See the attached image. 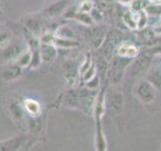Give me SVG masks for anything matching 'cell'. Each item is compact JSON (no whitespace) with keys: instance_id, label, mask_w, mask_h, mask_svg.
<instances>
[{"instance_id":"1","label":"cell","mask_w":161,"mask_h":151,"mask_svg":"<svg viewBox=\"0 0 161 151\" xmlns=\"http://www.w3.org/2000/svg\"><path fill=\"white\" fill-rule=\"evenodd\" d=\"M134 94L143 105H150L157 97V88L148 79H144L136 84Z\"/></svg>"},{"instance_id":"2","label":"cell","mask_w":161,"mask_h":151,"mask_svg":"<svg viewBox=\"0 0 161 151\" xmlns=\"http://www.w3.org/2000/svg\"><path fill=\"white\" fill-rule=\"evenodd\" d=\"M133 59L125 58V57H117L113 58L112 64H109L107 77L111 81L112 84H119L120 81L122 80L123 76L126 72V70L130 65V64L132 63Z\"/></svg>"},{"instance_id":"3","label":"cell","mask_w":161,"mask_h":151,"mask_svg":"<svg viewBox=\"0 0 161 151\" xmlns=\"http://www.w3.org/2000/svg\"><path fill=\"white\" fill-rule=\"evenodd\" d=\"M106 107L110 111L112 117L116 120L123 115L125 110V98L124 95L117 90H112V92L106 97Z\"/></svg>"},{"instance_id":"4","label":"cell","mask_w":161,"mask_h":151,"mask_svg":"<svg viewBox=\"0 0 161 151\" xmlns=\"http://www.w3.org/2000/svg\"><path fill=\"white\" fill-rule=\"evenodd\" d=\"M97 95H98L97 90H92L88 87H86V86L80 91H78L80 110L84 111L86 113H90L91 111H93V107L95 105V101H96V98H97Z\"/></svg>"},{"instance_id":"5","label":"cell","mask_w":161,"mask_h":151,"mask_svg":"<svg viewBox=\"0 0 161 151\" xmlns=\"http://www.w3.org/2000/svg\"><path fill=\"white\" fill-rule=\"evenodd\" d=\"M28 136L26 134H18L16 136L6 139L0 142V150L3 151H15L22 149L28 141Z\"/></svg>"},{"instance_id":"6","label":"cell","mask_w":161,"mask_h":151,"mask_svg":"<svg viewBox=\"0 0 161 151\" xmlns=\"http://www.w3.org/2000/svg\"><path fill=\"white\" fill-rule=\"evenodd\" d=\"M106 35H107V30L105 27L101 26H95L89 29V38L91 44L93 45V48H100L103 45Z\"/></svg>"},{"instance_id":"7","label":"cell","mask_w":161,"mask_h":151,"mask_svg":"<svg viewBox=\"0 0 161 151\" xmlns=\"http://www.w3.org/2000/svg\"><path fill=\"white\" fill-rule=\"evenodd\" d=\"M79 74V65L75 60H67L64 64V76L69 88L75 83V79Z\"/></svg>"},{"instance_id":"8","label":"cell","mask_w":161,"mask_h":151,"mask_svg":"<svg viewBox=\"0 0 161 151\" xmlns=\"http://www.w3.org/2000/svg\"><path fill=\"white\" fill-rule=\"evenodd\" d=\"M24 48L21 44L19 43H11L10 42L8 45H6L3 48V59H5V62L7 63H14L15 59H17V57L22 53V50Z\"/></svg>"},{"instance_id":"9","label":"cell","mask_w":161,"mask_h":151,"mask_svg":"<svg viewBox=\"0 0 161 151\" xmlns=\"http://www.w3.org/2000/svg\"><path fill=\"white\" fill-rule=\"evenodd\" d=\"M21 74H22V69L15 63H11L8 67H6L2 70L1 77L3 81L10 83V82H14V81L18 80L21 77Z\"/></svg>"},{"instance_id":"10","label":"cell","mask_w":161,"mask_h":151,"mask_svg":"<svg viewBox=\"0 0 161 151\" xmlns=\"http://www.w3.org/2000/svg\"><path fill=\"white\" fill-rule=\"evenodd\" d=\"M68 5L69 0H58V1H54L48 5L47 8L45 9V13L52 18L58 17L64 13L68 8Z\"/></svg>"},{"instance_id":"11","label":"cell","mask_w":161,"mask_h":151,"mask_svg":"<svg viewBox=\"0 0 161 151\" xmlns=\"http://www.w3.org/2000/svg\"><path fill=\"white\" fill-rule=\"evenodd\" d=\"M39 52L42 63H53L57 59L58 48L54 44L40 43Z\"/></svg>"},{"instance_id":"12","label":"cell","mask_w":161,"mask_h":151,"mask_svg":"<svg viewBox=\"0 0 161 151\" xmlns=\"http://www.w3.org/2000/svg\"><path fill=\"white\" fill-rule=\"evenodd\" d=\"M23 108L25 110V113L29 115L30 117H37L42 114V104L35 99H25L23 101Z\"/></svg>"},{"instance_id":"13","label":"cell","mask_w":161,"mask_h":151,"mask_svg":"<svg viewBox=\"0 0 161 151\" xmlns=\"http://www.w3.org/2000/svg\"><path fill=\"white\" fill-rule=\"evenodd\" d=\"M24 28L37 37H40L43 33V24L39 19L36 18H27L24 22Z\"/></svg>"},{"instance_id":"14","label":"cell","mask_w":161,"mask_h":151,"mask_svg":"<svg viewBox=\"0 0 161 151\" xmlns=\"http://www.w3.org/2000/svg\"><path fill=\"white\" fill-rule=\"evenodd\" d=\"M138 53L139 50L137 48L127 42L121 43L117 48V55L129 58V59H135L138 55Z\"/></svg>"},{"instance_id":"15","label":"cell","mask_w":161,"mask_h":151,"mask_svg":"<svg viewBox=\"0 0 161 151\" xmlns=\"http://www.w3.org/2000/svg\"><path fill=\"white\" fill-rule=\"evenodd\" d=\"M64 105L67 108H73V109H80V110L78 92H75V91L73 89H69L68 92L64 94Z\"/></svg>"},{"instance_id":"16","label":"cell","mask_w":161,"mask_h":151,"mask_svg":"<svg viewBox=\"0 0 161 151\" xmlns=\"http://www.w3.org/2000/svg\"><path fill=\"white\" fill-rule=\"evenodd\" d=\"M31 59H32V53L29 48H26L22 50V53L18 55L14 63L17 65H19L21 69H26L29 68Z\"/></svg>"},{"instance_id":"17","label":"cell","mask_w":161,"mask_h":151,"mask_svg":"<svg viewBox=\"0 0 161 151\" xmlns=\"http://www.w3.org/2000/svg\"><path fill=\"white\" fill-rule=\"evenodd\" d=\"M9 114L12 117L14 121H20L24 118L25 110L23 108V105H20L18 102H12L9 105Z\"/></svg>"},{"instance_id":"18","label":"cell","mask_w":161,"mask_h":151,"mask_svg":"<svg viewBox=\"0 0 161 151\" xmlns=\"http://www.w3.org/2000/svg\"><path fill=\"white\" fill-rule=\"evenodd\" d=\"M122 20L126 26H128L131 29L138 28V13L135 11H126L123 16Z\"/></svg>"},{"instance_id":"19","label":"cell","mask_w":161,"mask_h":151,"mask_svg":"<svg viewBox=\"0 0 161 151\" xmlns=\"http://www.w3.org/2000/svg\"><path fill=\"white\" fill-rule=\"evenodd\" d=\"M54 33L58 37H60V38H68V39L75 38L74 30L69 26H67V25H62V26L58 27Z\"/></svg>"},{"instance_id":"20","label":"cell","mask_w":161,"mask_h":151,"mask_svg":"<svg viewBox=\"0 0 161 151\" xmlns=\"http://www.w3.org/2000/svg\"><path fill=\"white\" fill-rule=\"evenodd\" d=\"M54 45L57 48H69L78 47L79 43H78V42H75V40H74V39L60 38V37H58L57 35H55Z\"/></svg>"},{"instance_id":"21","label":"cell","mask_w":161,"mask_h":151,"mask_svg":"<svg viewBox=\"0 0 161 151\" xmlns=\"http://www.w3.org/2000/svg\"><path fill=\"white\" fill-rule=\"evenodd\" d=\"M74 19L77 20V21L80 22V23L85 24V25H90V26L94 23V20L92 19V17H91L90 13L82 12V11H79V10L75 12Z\"/></svg>"},{"instance_id":"22","label":"cell","mask_w":161,"mask_h":151,"mask_svg":"<svg viewBox=\"0 0 161 151\" xmlns=\"http://www.w3.org/2000/svg\"><path fill=\"white\" fill-rule=\"evenodd\" d=\"M147 0H133L132 3H131V9L135 12H139V11H143L145 10V7H147L148 5Z\"/></svg>"},{"instance_id":"23","label":"cell","mask_w":161,"mask_h":151,"mask_svg":"<svg viewBox=\"0 0 161 151\" xmlns=\"http://www.w3.org/2000/svg\"><path fill=\"white\" fill-rule=\"evenodd\" d=\"M90 15L92 19L94 20V22H102L104 19V14H103V10H101L100 8H96L94 6V8L90 11Z\"/></svg>"},{"instance_id":"24","label":"cell","mask_w":161,"mask_h":151,"mask_svg":"<svg viewBox=\"0 0 161 151\" xmlns=\"http://www.w3.org/2000/svg\"><path fill=\"white\" fill-rule=\"evenodd\" d=\"M11 42V33L8 31H0V48H4Z\"/></svg>"},{"instance_id":"25","label":"cell","mask_w":161,"mask_h":151,"mask_svg":"<svg viewBox=\"0 0 161 151\" xmlns=\"http://www.w3.org/2000/svg\"><path fill=\"white\" fill-rule=\"evenodd\" d=\"M94 3L92 0H83L82 2L80 3V6L78 8L79 11H82V12H88L90 13V11L94 8Z\"/></svg>"},{"instance_id":"26","label":"cell","mask_w":161,"mask_h":151,"mask_svg":"<svg viewBox=\"0 0 161 151\" xmlns=\"http://www.w3.org/2000/svg\"><path fill=\"white\" fill-rule=\"evenodd\" d=\"M3 16V9L1 7V5H0V18H1Z\"/></svg>"},{"instance_id":"27","label":"cell","mask_w":161,"mask_h":151,"mask_svg":"<svg viewBox=\"0 0 161 151\" xmlns=\"http://www.w3.org/2000/svg\"><path fill=\"white\" fill-rule=\"evenodd\" d=\"M156 31H157V32H161V25H160V28L158 30H156Z\"/></svg>"},{"instance_id":"28","label":"cell","mask_w":161,"mask_h":151,"mask_svg":"<svg viewBox=\"0 0 161 151\" xmlns=\"http://www.w3.org/2000/svg\"></svg>"}]
</instances>
